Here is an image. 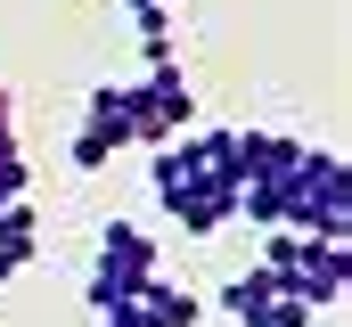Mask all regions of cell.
I'll list each match as a JSON object with an SVG mask.
<instances>
[{"mask_svg": "<svg viewBox=\"0 0 352 327\" xmlns=\"http://www.w3.org/2000/svg\"><path fill=\"white\" fill-rule=\"evenodd\" d=\"M148 278H156V238H148L140 221H107V229H98V262H90V286H82L90 311H98V319L123 311Z\"/></svg>", "mask_w": 352, "mask_h": 327, "instance_id": "2", "label": "cell"}, {"mask_svg": "<svg viewBox=\"0 0 352 327\" xmlns=\"http://www.w3.org/2000/svg\"><path fill=\"white\" fill-rule=\"evenodd\" d=\"M140 58L173 66V8H140Z\"/></svg>", "mask_w": 352, "mask_h": 327, "instance_id": "10", "label": "cell"}, {"mask_svg": "<svg viewBox=\"0 0 352 327\" xmlns=\"http://www.w3.org/2000/svg\"><path fill=\"white\" fill-rule=\"evenodd\" d=\"M173 221L188 229V238H221L230 221H238V188H205V196H180Z\"/></svg>", "mask_w": 352, "mask_h": 327, "instance_id": "9", "label": "cell"}, {"mask_svg": "<svg viewBox=\"0 0 352 327\" xmlns=\"http://www.w3.org/2000/svg\"><path fill=\"white\" fill-rule=\"evenodd\" d=\"M278 229H295V238H344L352 229V172H344V156H311L303 148Z\"/></svg>", "mask_w": 352, "mask_h": 327, "instance_id": "1", "label": "cell"}, {"mask_svg": "<svg viewBox=\"0 0 352 327\" xmlns=\"http://www.w3.org/2000/svg\"><path fill=\"white\" fill-rule=\"evenodd\" d=\"M33 253H41V221H33V205L16 196V205H0V286H8Z\"/></svg>", "mask_w": 352, "mask_h": 327, "instance_id": "7", "label": "cell"}, {"mask_svg": "<svg viewBox=\"0 0 352 327\" xmlns=\"http://www.w3.org/2000/svg\"><path fill=\"white\" fill-rule=\"evenodd\" d=\"M246 327H311V311H303V303H287V295H278V303H270L263 319H246Z\"/></svg>", "mask_w": 352, "mask_h": 327, "instance_id": "13", "label": "cell"}, {"mask_svg": "<svg viewBox=\"0 0 352 327\" xmlns=\"http://www.w3.org/2000/svg\"><path fill=\"white\" fill-rule=\"evenodd\" d=\"M107 164H115V148L90 139V131H74V172H107Z\"/></svg>", "mask_w": 352, "mask_h": 327, "instance_id": "12", "label": "cell"}, {"mask_svg": "<svg viewBox=\"0 0 352 327\" xmlns=\"http://www.w3.org/2000/svg\"><path fill=\"white\" fill-rule=\"evenodd\" d=\"M131 123H140V148H164L197 123V98H188V74L180 66H148L131 82Z\"/></svg>", "mask_w": 352, "mask_h": 327, "instance_id": "3", "label": "cell"}, {"mask_svg": "<svg viewBox=\"0 0 352 327\" xmlns=\"http://www.w3.org/2000/svg\"><path fill=\"white\" fill-rule=\"evenodd\" d=\"M82 131L107 148H140V123H131V82H98L82 98Z\"/></svg>", "mask_w": 352, "mask_h": 327, "instance_id": "6", "label": "cell"}, {"mask_svg": "<svg viewBox=\"0 0 352 327\" xmlns=\"http://www.w3.org/2000/svg\"><path fill=\"white\" fill-rule=\"evenodd\" d=\"M8 139H16V98L0 90V148H8Z\"/></svg>", "mask_w": 352, "mask_h": 327, "instance_id": "14", "label": "cell"}, {"mask_svg": "<svg viewBox=\"0 0 352 327\" xmlns=\"http://www.w3.org/2000/svg\"><path fill=\"white\" fill-rule=\"evenodd\" d=\"M123 8H131V16H140V8H180V0H123Z\"/></svg>", "mask_w": 352, "mask_h": 327, "instance_id": "15", "label": "cell"}, {"mask_svg": "<svg viewBox=\"0 0 352 327\" xmlns=\"http://www.w3.org/2000/svg\"><path fill=\"white\" fill-rule=\"evenodd\" d=\"M344 286H352V253H344V238H303V262L278 278V295H287V303H303V311L344 303Z\"/></svg>", "mask_w": 352, "mask_h": 327, "instance_id": "4", "label": "cell"}, {"mask_svg": "<svg viewBox=\"0 0 352 327\" xmlns=\"http://www.w3.org/2000/svg\"><path fill=\"white\" fill-rule=\"evenodd\" d=\"M25 188H33V164L16 156V139H8V148H0V205H16Z\"/></svg>", "mask_w": 352, "mask_h": 327, "instance_id": "11", "label": "cell"}, {"mask_svg": "<svg viewBox=\"0 0 352 327\" xmlns=\"http://www.w3.org/2000/svg\"><path fill=\"white\" fill-rule=\"evenodd\" d=\"M270 303H278V278H270L263 262H254V270H238V278H230V286L213 295V311H230L238 327H246V319H263Z\"/></svg>", "mask_w": 352, "mask_h": 327, "instance_id": "8", "label": "cell"}, {"mask_svg": "<svg viewBox=\"0 0 352 327\" xmlns=\"http://www.w3.org/2000/svg\"><path fill=\"white\" fill-rule=\"evenodd\" d=\"M123 319H131V327H197V319H205V295L164 286V270H156V278H148V286L123 303Z\"/></svg>", "mask_w": 352, "mask_h": 327, "instance_id": "5", "label": "cell"}]
</instances>
